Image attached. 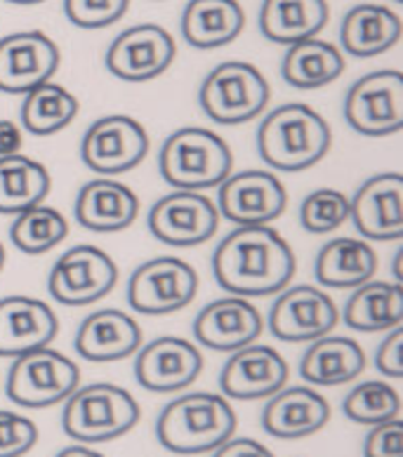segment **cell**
Here are the masks:
<instances>
[{
    "mask_svg": "<svg viewBox=\"0 0 403 457\" xmlns=\"http://www.w3.org/2000/svg\"><path fill=\"white\" fill-rule=\"evenodd\" d=\"M147 154L149 135L144 125L123 113H111L95 120L80 142L83 163L102 177L132 170L142 163Z\"/></svg>",
    "mask_w": 403,
    "mask_h": 457,
    "instance_id": "8fae6325",
    "label": "cell"
},
{
    "mask_svg": "<svg viewBox=\"0 0 403 457\" xmlns=\"http://www.w3.org/2000/svg\"><path fill=\"white\" fill-rule=\"evenodd\" d=\"M142 418V408L128 389L95 382L66 399L62 427L66 436L80 444H106L125 436Z\"/></svg>",
    "mask_w": 403,
    "mask_h": 457,
    "instance_id": "5b68a950",
    "label": "cell"
},
{
    "mask_svg": "<svg viewBox=\"0 0 403 457\" xmlns=\"http://www.w3.org/2000/svg\"><path fill=\"white\" fill-rule=\"evenodd\" d=\"M394 3H401V0H394Z\"/></svg>",
    "mask_w": 403,
    "mask_h": 457,
    "instance_id": "7dc6e473",
    "label": "cell"
},
{
    "mask_svg": "<svg viewBox=\"0 0 403 457\" xmlns=\"http://www.w3.org/2000/svg\"><path fill=\"white\" fill-rule=\"evenodd\" d=\"M203 370V356L182 337H156L139 349L135 359L137 382L149 392L170 394L187 389Z\"/></svg>",
    "mask_w": 403,
    "mask_h": 457,
    "instance_id": "ac0fdd59",
    "label": "cell"
},
{
    "mask_svg": "<svg viewBox=\"0 0 403 457\" xmlns=\"http://www.w3.org/2000/svg\"><path fill=\"white\" fill-rule=\"evenodd\" d=\"M76 116H79V99L57 83H43L33 87L21 102V128L36 137H47L64 130Z\"/></svg>",
    "mask_w": 403,
    "mask_h": 457,
    "instance_id": "d6a6232c",
    "label": "cell"
},
{
    "mask_svg": "<svg viewBox=\"0 0 403 457\" xmlns=\"http://www.w3.org/2000/svg\"><path fill=\"white\" fill-rule=\"evenodd\" d=\"M7 262V253H5V245L0 243V271H3V267H5Z\"/></svg>",
    "mask_w": 403,
    "mask_h": 457,
    "instance_id": "bcb514c9",
    "label": "cell"
},
{
    "mask_svg": "<svg viewBox=\"0 0 403 457\" xmlns=\"http://www.w3.org/2000/svg\"><path fill=\"white\" fill-rule=\"evenodd\" d=\"M351 203L338 189H316L299 205V222L309 234H331L349 220Z\"/></svg>",
    "mask_w": 403,
    "mask_h": 457,
    "instance_id": "d590c367",
    "label": "cell"
},
{
    "mask_svg": "<svg viewBox=\"0 0 403 457\" xmlns=\"http://www.w3.org/2000/svg\"><path fill=\"white\" fill-rule=\"evenodd\" d=\"M347 418L357 425H382L390 420L399 418L401 412V399H399L397 389L387 382L380 379H368L354 386L347 394L345 403H342Z\"/></svg>",
    "mask_w": 403,
    "mask_h": 457,
    "instance_id": "e575fe53",
    "label": "cell"
},
{
    "mask_svg": "<svg viewBox=\"0 0 403 457\" xmlns=\"http://www.w3.org/2000/svg\"><path fill=\"white\" fill-rule=\"evenodd\" d=\"M116 281V262L105 250L97 245H73L50 269L47 290L59 304L83 307L106 297Z\"/></svg>",
    "mask_w": 403,
    "mask_h": 457,
    "instance_id": "30bf717a",
    "label": "cell"
},
{
    "mask_svg": "<svg viewBox=\"0 0 403 457\" xmlns=\"http://www.w3.org/2000/svg\"><path fill=\"white\" fill-rule=\"evenodd\" d=\"M38 441V427L17 412L0 411V457H21Z\"/></svg>",
    "mask_w": 403,
    "mask_h": 457,
    "instance_id": "74e56055",
    "label": "cell"
},
{
    "mask_svg": "<svg viewBox=\"0 0 403 457\" xmlns=\"http://www.w3.org/2000/svg\"><path fill=\"white\" fill-rule=\"evenodd\" d=\"M57 457H105L102 453L92 451V448H88V445H69V448H64V451H59Z\"/></svg>",
    "mask_w": 403,
    "mask_h": 457,
    "instance_id": "7bdbcfd3",
    "label": "cell"
},
{
    "mask_svg": "<svg viewBox=\"0 0 403 457\" xmlns=\"http://www.w3.org/2000/svg\"><path fill=\"white\" fill-rule=\"evenodd\" d=\"M331 405L309 386H290L269 396L262 411V427L276 438H305L323 429Z\"/></svg>",
    "mask_w": 403,
    "mask_h": 457,
    "instance_id": "cb8c5ba5",
    "label": "cell"
},
{
    "mask_svg": "<svg viewBox=\"0 0 403 457\" xmlns=\"http://www.w3.org/2000/svg\"><path fill=\"white\" fill-rule=\"evenodd\" d=\"M213 457H276L267 445H262L260 441L253 438H229L220 448H215Z\"/></svg>",
    "mask_w": 403,
    "mask_h": 457,
    "instance_id": "60d3db41",
    "label": "cell"
},
{
    "mask_svg": "<svg viewBox=\"0 0 403 457\" xmlns=\"http://www.w3.org/2000/svg\"><path fill=\"white\" fill-rule=\"evenodd\" d=\"M401 262H403V253L399 250L397 253V260H394V274H397V283L403 281V269H401Z\"/></svg>",
    "mask_w": 403,
    "mask_h": 457,
    "instance_id": "ee69618b",
    "label": "cell"
},
{
    "mask_svg": "<svg viewBox=\"0 0 403 457\" xmlns=\"http://www.w3.org/2000/svg\"><path fill=\"white\" fill-rule=\"evenodd\" d=\"M76 352L92 363L123 361L142 346V328L121 309H99L79 326Z\"/></svg>",
    "mask_w": 403,
    "mask_h": 457,
    "instance_id": "7402d4cb",
    "label": "cell"
},
{
    "mask_svg": "<svg viewBox=\"0 0 403 457\" xmlns=\"http://www.w3.org/2000/svg\"><path fill=\"white\" fill-rule=\"evenodd\" d=\"M286 205V187L273 172H231L217 191V212L236 227L273 222L283 215Z\"/></svg>",
    "mask_w": 403,
    "mask_h": 457,
    "instance_id": "5bb4252c",
    "label": "cell"
},
{
    "mask_svg": "<svg viewBox=\"0 0 403 457\" xmlns=\"http://www.w3.org/2000/svg\"><path fill=\"white\" fill-rule=\"evenodd\" d=\"M262 328L264 323L257 307L239 295L213 300L194 320L196 340L215 352H236L253 345L262 335Z\"/></svg>",
    "mask_w": 403,
    "mask_h": 457,
    "instance_id": "ffe728a7",
    "label": "cell"
},
{
    "mask_svg": "<svg viewBox=\"0 0 403 457\" xmlns=\"http://www.w3.org/2000/svg\"><path fill=\"white\" fill-rule=\"evenodd\" d=\"M213 274L227 293L264 297L293 281L295 253L269 224L236 227L215 248Z\"/></svg>",
    "mask_w": 403,
    "mask_h": 457,
    "instance_id": "6da1fadb",
    "label": "cell"
},
{
    "mask_svg": "<svg viewBox=\"0 0 403 457\" xmlns=\"http://www.w3.org/2000/svg\"><path fill=\"white\" fill-rule=\"evenodd\" d=\"M59 69V47L43 31H20L0 38V92L27 95L50 83Z\"/></svg>",
    "mask_w": 403,
    "mask_h": 457,
    "instance_id": "2e32d148",
    "label": "cell"
},
{
    "mask_svg": "<svg viewBox=\"0 0 403 457\" xmlns=\"http://www.w3.org/2000/svg\"><path fill=\"white\" fill-rule=\"evenodd\" d=\"M316 281L328 287H358L377 271L375 250L361 238H332L316 257Z\"/></svg>",
    "mask_w": 403,
    "mask_h": 457,
    "instance_id": "f1b7e54d",
    "label": "cell"
},
{
    "mask_svg": "<svg viewBox=\"0 0 403 457\" xmlns=\"http://www.w3.org/2000/svg\"><path fill=\"white\" fill-rule=\"evenodd\" d=\"M401 38V17L390 7L361 3L351 7L340 27V40L351 57H377Z\"/></svg>",
    "mask_w": 403,
    "mask_h": 457,
    "instance_id": "4316f807",
    "label": "cell"
},
{
    "mask_svg": "<svg viewBox=\"0 0 403 457\" xmlns=\"http://www.w3.org/2000/svg\"><path fill=\"white\" fill-rule=\"evenodd\" d=\"M73 212L83 228L97 234H116L137 220L139 198L130 187L109 177H99L80 187Z\"/></svg>",
    "mask_w": 403,
    "mask_h": 457,
    "instance_id": "603a6c76",
    "label": "cell"
},
{
    "mask_svg": "<svg viewBox=\"0 0 403 457\" xmlns=\"http://www.w3.org/2000/svg\"><path fill=\"white\" fill-rule=\"evenodd\" d=\"M351 203V220L371 241H399L403 236V177L380 172L365 179Z\"/></svg>",
    "mask_w": 403,
    "mask_h": 457,
    "instance_id": "d6986e66",
    "label": "cell"
},
{
    "mask_svg": "<svg viewBox=\"0 0 403 457\" xmlns=\"http://www.w3.org/2000/svg\"><path fill=\"white\" fill-rule=\"evenodd\" d=\"M180 27L189 46L215 50L239 38L246 27V12L239 0H189Z\"/></svg>",
    "mask_w": 403,
    "mask_h": 457,
    "instance_id": "d4e9b609",
    "label": "cell"
},
{
    "mask_svg": "<svg viewBox=\"0 0 403 457\" xmlns=\"http://www.w3.org/2000/svg\"><path fill=\"white\" fill-rule=\"evenodd\" d=\"M331 142V125L306 104L273 109L257 130L262 161L281 172H299L316 165L328 154Z\"/></svg>",
    "mask_w": 403,
    "mask_h": 457,
    "instance_id": "3957f363",
    "label": "cell"
},
{
    "mask_svg": "<svg viewBox=\"0 0 403 457\" xmlns=\"http://www.w3.org/2000/svg\"><path fill=\"white\" fill-rule=\"evenodd\" d=\"M130 0H64L66 20L79 29L111 27L128 12Z\"/></svg>",
    "mask_w": 403,
    "mask_h": 457,
    "instance_id": "8d00e7d4",
    "label": "cell"
},
{
    "mask_svg": "<svg viewBox=\"0 0 403 457\" xmlns=\"http://www.w3.org/2000/svg\"><path fill=\"white\" fill-rule=\"evenodd\" d=\"M377 370L391 379H399L403 375V328H391V333L384 337V342L377 346L375 353Z\"/></svg>",
    "mask_w": 403,
    "mask_h": 457,
    "instance_id": "ab89813d",
    "label": "cell"
},
{
    "mask_svg": "<svg viewBox=\"0 0 403 457\" xmlns=\"http://www.w3.org/2000/svg\"><path fill=\"white\" fill-rule=\"evenodd\" d=\"M239 418L220 394L191 392L170 401L158 415V444L177 455L213 453L234 436Z\"/></svg>",
    "mask_w": 403,
    "mask_h": 457,
    "instance_id": "7a4b0ae2",
    "label": "cell"
},
{
    "mask_svg": "<svg viewBox=\"0 0 403 457\" xmlns=\"http://www.w3.org/2000/svg\"><path fill=\"white\" fill-rule=\"evenodd\" d=\"M290 378L288 361L267 345H248L231 352L220 372L224 396L236 401L269 399L286 386Z\"/></svg>",
    "mask_w": 403,
    "mask_h": 457,
    "instance_id": "e0dca14e",
    "label": "cell"
},
{
    "mask_svg": "<svg viewBox=\"0 0 403 457\" xmlns=\"http://www.w3.org/2000/svg\"><path fill=\"white\" fill-rule=\"evenodd\" d=\"M345 71V57L332 43L319 38L299 40L295 46H288L283 54L281 73L288 86L298 90H316L332 80H338Z\"/></svg>",
    "mask_w": 403,
    "mask_h": 457,
    "instance_id": "4dcf8cb0",
    "label": "cell"
},
{
    "mask_svg": "<svg viewBox=\"0 0 403 457\" xmlns=\"http://www.w3.org/2000/svg\"><path fill=\"white\" fill-rule=\"evenodd\" d=\"M50 172L43 163L29 156L0 158V215H20L40 205L50 194Z\"/></svg>",
    "mask_w": 403,
    "mask_h": 457,
    "instance_id": "1f68e13d",
    "label": "cell"
},
{
    "mask_svg": "<svg viewBox=\"0 0 403 457\" xmlns=\"http://www.w3.org/2000/svg\"><path fill=\"white\" fill-rule=\"evenodd\" d=\"M331 17L325 0H264L260 10V29L264 38L279 46H295L316 38Z\"/></svg>",
    "mask_w": 403,
    "mask_h": 457,
    "instance_id": "83f0119b",
    "label": "cell"
},
{
    "mask_svg": "<svg viewBox=\"0 0 403 457\" xmlns=\"http://www.w3.org/2000/svg\"><path fill=\"white\" fill-rule=\"evenodd\" d=\"M272 87L264 73L248 62H224L206 76L198 90L201 109L220 125H241L260 116L269 104Z\"/></svg>",
    "mask_w": 403,
    "mask_h": 457,
    "instance_id": "8992f818",
    "label": "cell"
},
{
    "mask_svg": "<svg viewBox=\"0 0 403 457\" xmlns=\"http://www.w3.org/2000/svg\"><path fill=\"white\" fill-rule=\"evenodd\" d=\"M69 236V222L57 208L50 205H33L17 215L10 228V241L27 255H43L57 248Z\"/></svg>",
    "mask_w": 403,
    "mask_h": 457,
    "instance_id": "836d02e7",
    "label": "cell"
},
{
    "mask_svg": "<svg viewBox=\"0 0 403 457\" xmlns=\"http://www.w3.org/2000/svg\"><path fill=\"white\" fill-rule=\"evenodd\" d=\"M345 323L358 333H380L401 326L403 287L401 283L365 281L354 290L345 304Z\"/></svg>",
    "mask_w": 403,
    "mask_h": 457,
    "instance_id": "f546056e",
    "label": "cell"
},
{
    "mask_svg": "<svg viewBox=\"0 0 403 457\" xmlns=\"http://www.w3.org/2000/svg\"><path fill=\"white\" fill-rule=\"evenodd\" d=\"M364 457H403V425L394 418L375 425L364 441Z\"/></svg>",
    "mask_w": 403,
    "mask_h": 457,
    "instance_id": "f35d334b",
    "label": "cell"
},
{
    "mask_svg": "<svg viewBox=\"0 0 403 457\" xmlns=\"http://www.w3.org/2000/svg\"><path fill=\"white\" fill-rule=\"evenodd\" d=\"M234 168L229 144L208 128H180L158 154V170L170 187L180 191H203L220 187Z\"/></svg>",
    "mask_w": 403,
    "mask_h": 457,
    "instance_id": "277c9868",
    "label": "cell"
},
{
    "mask_svg": "<svg viewBox=\"0 0 403 457\" xmlns=\"http://www.w3.org/2000/svg\"><path fill=\"white\" fill-rule=\"evenodd\" d=\"M220 227L217 205L201 191H172L149 210V231L165 245L194 248L210 241Z\"/></svg>",
    "mask_w": 403,
    "mask_h": 457,
    "instance_id": "7c38bea8",
    "label": "cell"
},
{
    "mask_svg": "<svg viewBox=\"0 0 403 457\" xmlns=\"http://www.w3.org/2000/svg\"><path fill=\"white\" fill-rule=\"evenodd\" d=\"M177 57L175 38L158 24H139L118 33L106 50V69L128 83L158 79Z\"/></svg>",
    "mask_w": 403,
    "mask_h": 457,
    "instance_id": "4fadbf2b",
    "label": "cell"
},
{
    "mask_svg": "<svg viewBox=\"0 0 403 457\" xmlns=\"http://www.w3.org/2000/svg\"><path fill=\"white\" fill-rule=\"evenodd\" d=\"M13 5H36V3H43V0H7Z\"/></svg>",
    "mask_w": 403,
    "mask_h": 457,
    "instance_id": "f6af8a7d",
    "label": "cell"
},
{
    "mask_svg": "<svg viewBox=\"0 0 403 457\" xmlns=\"http://www.w3.org/2000/svg\"><path fill=\"white\" fill-rule=\"evenodd\" d=\"M24 144V130L14 120H0V158L20 154Z\"/></svg>",
    "mask_w": 403,
    "mask_h": 457,
    "instance_id": "b9f144b4",
    "label": "cell"
},
{
    "mask_svg": "<svg viewBox=\"0 0 403 457\" xmlns=\"http://www.w3.org/2000/svg\"><path fill=\"white\" fill-rule=\"evenodd\" d=\"M365 368V353L357 340L340 337V335H323L309 345L302 361L299 375L309 385L338 386L349 379H357Z\"/></svg>",
    "mask_w": 403,
    "mask_h": 457,
    "instance_id": "484cf974",
    "label": "cell"
},
{
    "mask_svg": "<svg viewBox=\"0 0 403 457\" xmlns=\"http://www.w3.org/2000/svg\"><path fill=\"white\" fill-rule=\"evenodd\" d=\"M79 385V366L57 349L43 346L13 361L5 392L21 408H50L69 399Z\"/></svg>",
    "mask_w": 403,
    "mask_h": 457,
    "instance_id": "52a82bcc",
    "label": "cell"
},
{
    "mask_svg": "<svg viewBox=\"0 0 403 457\" xmlns=\"http://www.w3.org/2000/svg\"><path fill=\"white\" fill-rule=\"evenodd\" d=\"M198 295L196 269L177 257H154L132 271L128 302L139 314L163 316L180 312Z\"/></svg>",
    "mask_w": 403,
    "mask_h": 457,
    "instance_id": "ba28073f",
    "label": "cell"
},
{
    "mask_svg": "<svg viewBox=\"0 0 403 457\" xmlns=\"http://www.w3.org/2000/svg\"><path fill=\"white\" fill-rule=\"evenodd\" d=\"M340 314L335 302L314 286L283 287L269 312V330L283 342H314L331 335Z\"/></svg>",
    "mask_w": 403,
    "mask_h": 457,
    "instance_id": "9a60e30c",
    "label": "cell"
},
{
    "mask_svg": "<svg viewBox=\"0 0 403 457\" xmlns=\"http://www.w3.org/2000/svg\"><path fill=\"white\" fill-rule=\"evenodd\" d=\"M347 123L365 137H387L403 125V73L380 69L365 73L347 90Z\"/></svg>",
    "mask_w": 403,
    "mask_h": 457,
    "instance_id": "9c48e42d",
    "label": "cell"
},
{
    "mask_svg": "<svg viewBox=\"0 0 403 457\" xmlns=\"http://www.w3.org/2000/svg\"><path fill=\"white\" fill-rule=\"evenodd\" d=\"M57 330V314L43 300L27 295L0 300V356L17 359L33 349H43L55 340Z\"/></svg>",
    "mask_w": 403,
    "mask_h": 457,
    "instance_id": "44dd1931",
    "label": "cell"
}]
</instances>
